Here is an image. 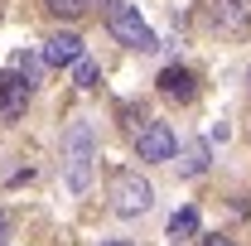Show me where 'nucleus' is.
I'll list each match as a JSON object with an SVG mask.
<instances>
[{"instance_id": "17", "label": "nucleus", "mask_w": 251, "mask_h": 246, "mask_svg": "<svg viewBox=\"0 0 251 246\" xmlns=\"http://www.w3.org/2000/svg\"><path fill=\"white\" fill-rule=\"evenodd\" d=\"M111 246H130V242H111Z\"/></svg>"}, {"instance_id": "14", "label": "nucleus", "mask_w": 251, "mask_h": 246, "mask_svg": "<svg viewBox=\"0 0 251 246\" xmlns=\"http://www.w3.org/2000/svg\"><path fill=\"white\" fill-rule=\"evenodd\" d=\"M203 246H232V237H203Z\"/></svg>"}, {"instance_id": "3", "label": "nucleus", "mask_w": 251, "mask_h": 246, "mask_svg": "<svg viewBox=\"0 0 251 246\" xmlns=\"http://www.w3.org/2000/svg\"><path fill=\"white\" fill-rule=\"evenodd\" d=\"M155 203V188L145 184L140 174H130V169H121L116 179H111V208L121 217H140L145 208Z\"/></svg>"}, {"instance_id": "12", "label": "nucleus", "mask_w": 251, "mask_h": 246, "mask_svg": "<svg viewBox=\"0 0 251 246\" xmlns=\"http://www.w3.org/2000/svg\"><path fill=\"white\" fill-rule=\"evenodd\" d=\"M44 5H49L58 20H77V15H87V5H92V0H44Z\"/></svg>"}, {"instance_id": "15", "label": "nucleus", "mask_w": 251, "mask_h": 246, "mask_svg": "<svg viewBox=\"0 0 251 246\" xmlns=\"http://www.w3.org/2000/svg\"><path fill=\"white\" fill-rule=\"evenodd\" d=\"M101 5H106V10H116V5H126V0H101Z\"/></svg>"}, {"instance_id": "13", "label": "nucleus", "mask_w": 251, "mask_h": 246, "mask_svg": "<svg viewBox=\"0 0 251 246\" xmlns=\"http://www.w3.org/2000/svg\"><path fill=\"white\" fill-rule=\"evenodd\" d=\"M73 77H77V87H97V63H92V58H82L77 68H73Z\"/></svg>"}, {"instance_id": "5", "label": "nucleus", "mask_w": 251, "mask_h": 246, "mask_svg": "<svg viewBox=\"0 0 251 246\" xmlns=\"http://www.w3.org/2000/svg\"><path fill=\"white\" fill-rule=\"evenodd\" d=\"M44 63H49V68H77V63H82V39L73 29H58L44 44Z\"/></svg>"}, {"instance_id": "2", "label": "nucleus", "mask_w": 251, "mask_h": 246, "mask_svg": "<svg viewBox=\"0 0 251 246\" xmlns=\"http://www.w3.org/2000/svg\"><path fill=\"white\" fill-rule=\"evenodd\" d=\"M106 29L121 39L126 49H140V53H155L159 49V39L155 29L140 20V10H130V5H116V10H106Z\"/></svg>"}, {"instance_id": "1", "label": "nucleus", "mask_w": 251, "mask_h": 246, "mask_svg": "<svg viewBox=\"0 0 251 246\" xmlns=\"http://www.w3.org/2000/svg\"><path fill=\"white\" fill-rule=\"evenodd\" d=\"M92 159H97V135L87 121H73L63 135V184L68 193H87L92 184Z\"/></svg>"}, {"instance_id": "8", "label": "nucleus", "mask_w": 251, "mask_h": 246, "mask_svg": "<svg viewBox=\"0 0 251 246\" xmlns=\"http://www.w3.org/2000/svg\"><path fill=\"white\" fill-rule=\"evenodd\" d=\"M208 159H213L208 140H184L174 164H179V174H184V179H193V174H203V169H208Z\"/></svg>"}, {"instance_id": "9", "label": "nucleus", "mask_w": 251, "mask_h": 246, "mask_svg": "<svg viewBox=\"0 0 251 246\" xmlns=\"http://www.w3.org/2000/svg\"><path fill=\"white\" fill-rule=\"evenodd\" d=\"M159 92L174 97V101H193V73H184V68H164V73H159Z\"/></svg>"}, {"instance_id": "10", "label": "nucleus", "mask_w": 251, "mask_h": 246, "mask_svg": "<svg viewBox=\"0 0 251 246\" xmlns=\"http://www.w3.org/2000/svg\"><path fill=\"white\" fill-rule=\"evenodd\" d=\"M169 237H174V242H188V237H198V213H193V208H179V213L169 217Z\"/></svg>"}, {"instance_id": "11", "label": "nucleus", "mask_w": 251, "mask_h": 246, "mask_svg": "<svg viewBox=\"0 0 251 246\" xmlns=\"http://www.w3.org/2000/svg\"><path fill=\"white\" fill-rule=\"evenodd\" d=\"M10 68H15V73H20V77H25V82H39V68H44V58H34V53H15V58H10Z\"/></svg>"}, {"instance_id": "16", "label": "nucleus", "mask_w": 251, "mask_h": 246, "mask_svg": "<svg viewBox=\"0 0 251 246\" xmlns=\"http://www.w3.org/2000/svg\"><path fill=\"white\" fill-rule=\"evenodd\" d=\"M0 232H5V213H0Z\"/></svg>"}, {"instance_id": "4", "label": "nucleus", "mask_w": 251, "mask_h": 246, "mask_svg": "<svg viewBox=\"0 0 251 246\" xmlns=\"http://www.w3.org/2000/svg\"><path fill=\"white\" fill-rule=\"evenodd\" d=\"M135 150H140V159H145V164H169V159L179 154V145H174V130H169L164 121H150V125H140Z\"/></svg>"}, {"instance_id": "18", "label": "nucleus", "mask_w": 251, "mask_h": 246, "mask_svg": "<svg viewBox=\"0 0 251 246\" xmlns=\"http://www.w3.org/2000/svg\"><path fill=\"white\" fill-rule=\"evenodd\" d=\"M0 5H5V0H0ZM0 15H5V10H0Z\"/></svg>"}, {"instance_id": "7", "label": "nucleus", "mask_w": 251, "mask_h": 246, "mask_svg": "<svg viewBox=\"0 0 251 246\" xmlns=\"http://www.w3.org/2000/svg\"><path fill=\"white\" fill-rule=\"evenodd\" d=\"M25 101H29V82L25 77H0V116L5 121H15L25 111Z\"/></svg>"}, {"instance_id": "6", "label": "nucleus", "mask_w": 251, "mask_h": 246, "mask_svg": "<svg viewBox=\"0 0 251 246\" xmlns=\"http://www.w3.org/2000/svg\"><path fill=\"white\" fill-rule=\"evenodd\" d=\"M213 20L222 34H251V0H213Z\"/></svg>"}]
</instances>
